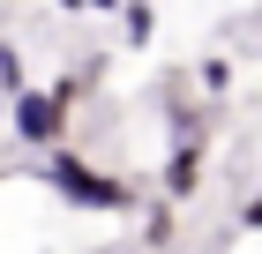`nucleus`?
<instances>
[{
	"mask_svg": "<svg viewBox=\"0 0 262 254\" xmlns=\"http://www.w3.org/2000/svg\"><path fill=\"white\" fill-rule=\"evenodd\" d=\"M45 187L60 202H75V210H105V217L135 210V187H120L113 172H98V165H82V157H68V150L45 157Z\"/></svg>",
	"mask_w": 262,
	"mask_h": 254,
	"instance_id": "1",
	"label": "nucleus"
},
{
	"mask_svg": "<svg viewBox=\"0 0 262 254\" xmlns=\"http://www.w3.org/2000/svg\"><path fill=\"white\" fill-rule=\"evenodd\" d=\"M60 127H68V98H60V90H23V98H15V135L30 142V150L60 142Z\"/></svg>",
	"mask_w": 262,
	"mask_h": 254,
	"instance_id": "2",
	"label": "nucleus"
},
{
	"mask_svg": "<svg viewBox=\"0 0 262 254\" xmlns=\"http://www.w3.org/2000/svg\"><path fill=\"white\" fill-rule=\"evenodd\" d=\"M195 187H202V142H195V135H180V150H172V165H165V195L187 202Z\"/></svg>",
	"mask_w": 262,
	"mask_h": 254,
	"instance_id": "3",
	"label": "nucleus"
},
{
	"mask_svg": "<svg viewBox=\"0 0 262 254\" xmlns=\"http://www.w3.org/2000/svg\"><path fill=\"white\" fill-rule=\"evenodd\" d=\"M120 22H127V38H135V45H150V30H158V22H150V8H142V0H120Z\"/></svg>",
	"mask_w": 262,
	"mask_h": 254,
	"instance_id": "4",
	"label": "nucleus"
},
{
	"mask_svg": "<svg viewBox=\"0 0 262 254\" xmlns=\"http://www.w3.org/2000/svg\"><path fill=\"white\" fill-rule=\"evenodd\" d=\"M0 90H15V98H23V60L8 53V45H0Z\"/></svg>",
	"mask_w": 262,
	"mask_h": 254,
	"instance_id": "5",
	"label": "nucleus"
},
{
	"mask_svg": "<svg viewBox=\"0 0 262 254\" xmlns=\"http://www.w3.org/2000/svg\"><path fill=\"white\" fill-rule=\"evenodd\" d=\"M240 224H247V232H262V195H247V210H240Z\"/></svg>",
	"mask_w": 262,
	"mask_h": 254,
	"instance_id": "6",
	"label": "nucleus"
},
{
	"mask_svg": "<svg viewBox=\"0 0 262 254\" xmlns=\"http://www.w3.org/2000/svg\"><path fill=\"white\" fill-rule=\"evenodd\" d=\"M82 8H120V0H82Z\"/></svg>",
	"mask_w": 262,
	"mask_h": 254,
	"instance_id": "7",
	"label": "nucleus"
},
{
	"mask_svg": "<svg viewBox=\"0 0 262 254\" xmlns=\"http://www.w3.org/2000/svg\"><path fill=\"white\" fill-rule=\"evenodd\" d=\"M60 8H82V0H60Z\"/></svg>",
	"mask_w": 262,
	"mask_h": 254,
	"instance_id": "8",
	"label": "nucleus"
}]
</instances>
